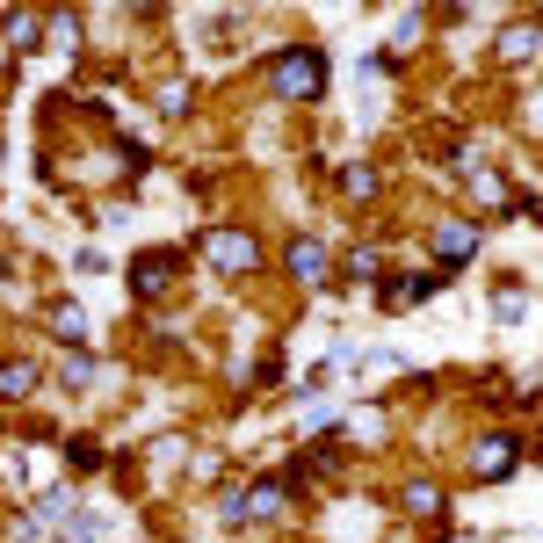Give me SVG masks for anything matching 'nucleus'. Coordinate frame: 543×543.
<instances>
[{
	"instance_id": "nucleus-1",
	"label": "nucleus",
	"mask_w": 543,
	"mask_h": 543,
	"mask_svg": "<svg viewBox=\"0 0 543 543\" xmlns=\"http://www.w3.org/2000/svg\"><path fill=\"white\" fill-rule=\"evenodd\" d=\"M268 87H276L283 102H312L319 87H326V51H276L268 58Z\"/></svg>"
},
{
	"instance_id": "nucleus-2",
	"label": "nucleus",
	"mask_w": 543,
	"mask_h": 543,
	"mask_svg": "<svg viewBox=\"0 0 543 543\" xmlns=\"http://www.w3.org/2000/svg\"><path fill=\"white\" fill-rule=\"evenodd\" d=\"M515 457H522V428H493L486 442H478V478H500Z\"/></svg>"
},
{
	"instance_id": "nucleus-3",
	"label": "nucleus",
	"mask_w": 543,
	"mask_h": 543,
	"mask_svg": "<svg viewBox=\"0 0 543 543\" xmlns=\"http://www.w3.org/2000/svg\"><path fill=\"white\" fill-rule=\"evenodd\" d=\"M174 276H181V254H167V247H160V254H145V261L131 268V290H138V297H160Z\"/></svg>"
},
{
	"instance_id": "nucleus-4",
	"label": "nucleus",
	"mask_w": 543,
	"mask_h": 543,
	"mask_svg": "<svg viewBox=\"0 0 543 543\" xmlns=\"http://www.w3.org/2000/svg\"><path fill=\"white\" fill-rule=\"evenodd\" d=\"M203 247H210V261H218V268H232V276H247V268L261 261L247 232H210V239H203Z\"/></svg>"
},
{
	"instance_id": "nucleus-5",
	"label": "nucleus",
	"mask_w": 543,
	"mask_h": 543,
	"mask_svg": "<svg viewBox=\"0 0 543 543\" xmlns=\"http://www.w3.org/2000/svg\"><path fill=\"white\" fill-rule=\"evenodd\" d=\"M471 254H478V225H442L435 232V261L442 268H464Z\"/></svg>"
},
{
	"instance_id": "nucleus-6",
	"label": "nucleus",
	"mask_w": 543,
	"mask_h": 543,
	"mask_svg": "<svg viewBox=\"0 0 543 543\" xmlns=\"http://www.w3.org/2000/svg\"><path fill=\"white\" fill-rule=\"evenodd\" d=\"M442 276H391L384 283V312H399V305H420V297H435Z\"/></svg>"
},
{
	"instance_id": "nucleus-7",
	"label": "nucleus",
	"mask_w": 543,
	"mask_h": 543,
	"mask_svg": "<svg viewBox=\"0 0 543 543\" xmlns=\"http://www.w3.org/2000/svg\"><path fill=\"white\" fill-rule=\"evenodd\" d=\"M290 268H297V283H326V247H319V239H297Z\"/></svg>"
},
{
	"instance_id": "nucleus-8",
	"label": "nucleus",
	"mask_w": 543,
	"mask_h": 543,
	"mask_svg": "<svg viewBox=\"0 0 543 543\" xmlns=\"http://www.w3.org/2000/svg\"><path fill=\"white\" fill-rule=\"evenodd\" d=\"M283 500H290L283 478H261V486L247 493V515H283Z\"/></svg>"
},
{
	"instance_id": "nucleus-9",
	"label": "nucleus",
	"mask_w": 543,
	"mask_h": 543,
	"mask_svg": "<svg viewBox=\"0 0 543 543\" xmlns=\"http://www.w3.org/2000/svg\"><path fill=\"white\" fill-rule=\"evenodd\" d=\"M341 196H348V203H370V196H377V167H362V160L341 167Z\"/></svg>"
},
{
	"instance_id": "nucleus-10",
	"label": "nucleus",
	"mask_w": 543,
	"mask_h": 543,
	"mask_svg": "<svg viewBox=\"0 0 543 543\" xmlns=\"http://www.w3.org/2000/svg\"><path fill=\"white\" fill-rule=\"evenodd\" d=\"M522 312H529V290H515V283H500V290H493V319H500V326H515Z\"/></svg>"
},
{
	"instance_id": "nucleus-11",
	"label": "nucleus",
	"mask_w": 543,
	"mask_h": 543,
	"mask_svg": "<svg viewBox=\"0 0 543 543\" xmlns=\"http://www.w3.org/2000/svg\"><path fill=\"white\" fill-rule=\"evenodd\" d=\"M29 391H37V370H29V362H8V370H0V399H29Z\"/></svg>"
},
{
	"instance_id": "nucleus-12",
	"label": "nucleus",
	"mask_w": 543,
	"mask_h": 543,
	"mask_svg": "<svg viewBox=\"0 0 543 543\" xmlns=\"http://www.w3.org/2000/svg\"><path fill=\"white\" fill-rule=\"evenodd\" d=\"M51 326H58V341H80V334H87L80 305H51Z\"/></svg>"
},
{
	"instance_id": "nucleus-13",
	"label": "nucleus",
	"mask_w": 543,
	"mask_h": 543,
	"mask_svg": "<svg viewBox=\"0 0 543 543\" xmlns=\"http://www.w3.org/2000/svg\"><path fill=\"white\" fill-rule=\"evenodd\" d=\"M8 37H15V51H29L44 29H37V15H22V8H15V15H8Z\"/></svg>"
},
{
	"instance_id": "nucleus-14",
	"label": "nucleus",
	"mask_w": 543,
	"mask_h": 543,
	"mask_svg": "<svg viewBox=\"0 0 543 543\" xmlns=\"http://www.w3.org/2000/svg\"><path fill=\"white\" fill-rule=\"evenodd\" d=\"M406 507L413 515H442V493L435 486H406Z\"/></svg>"
},
{
	"instance_id": "nucleus-15",
	"label": "nucleus",
	"mask_w": 543,
	"mask_h": 543,
	"mask_svg": "<svg viewBox=\"0 0 543 543\" xmlns=\"http://www.w3.org/2000/svg\"><path fill=\"white\" fill-rule=\"evenodd\" d=\"M500 51H507V58H529V51H536V29H507Z\"/></svg>"
},
{
	"instance_id": "nucleus-16",
	"label": "nucleus",
	"mask_w": 543,
	"mask_h": 543,
	"mask_svg": "<svg viewBox=\"0 0 543 543\" xmlns=\"http://www.w3.org/2000/svg\"><path fill=\"white\" fill-rule=\"evenodd\" d=\"M102 536H109L102 515H80V522H73V543H102Z\"/></svg>"
},
{
	"instance_id": "nucleus-17",
	"label": "nucleus",
	"mask_w": 543,
	"mask_h": 543,
	"mask_svg": "<svg viewBox=\"0 0 543 543\" xmlns=\"http://www.w3.org/2000/svg\"><path fill=\"white\" fill-rule=\"evenodd\" d=\"M348 276H377V247H348Z\"/></svg>"
},
{
	"instance_id": "nucleus-18",
	"label": "nucleus",
	"mask_w": 543,
	"mask_h": 543,
	"mask_svg": "<svg viewBox=\"0 0 543 543\" xmlns=\"http://www.w3.org/2000/svg\"><path fill=\"white\" fill-rule=\"evenodd\" d=\"M66 457H73V471H95V464H102V449H95V442H73Z\"/></svg>"
},
{
	"instance_id": "nucleus-19",
	"label": "nucleus",
	"mask_w": 543,
	"mask_h": 543,
	"mask_svg": "<svg viewBox=\"0 0 543 543\" xmlns=\"http://www.w3.org/2000/svg\"><path fill=\"white\" fill-rule=\"evenodd\" d=\"M218 515L239 529V522H247V493H225V500H218Z\"/></svg>"
}]
</instances>
